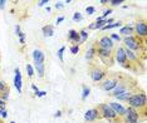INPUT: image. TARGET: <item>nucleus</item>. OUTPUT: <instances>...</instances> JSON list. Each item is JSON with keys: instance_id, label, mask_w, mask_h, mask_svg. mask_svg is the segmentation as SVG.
<instances>
[{"instance_id": "nucleus-40", "label": "nucleus", "mask_w": 147, "mask_h": 123, "mask_svg": "<svg viewBox=\"0 0 147 123\" xmlns=\"http://www.w3.org/2000/svg\"><path fill=\"white\" fill-rule=\"evenodd\" d=\"M63 20H64V16H59V18H57V24H61V23L63 22Z\"/></svg>"}, {"instance_id": "nucleus-12", "label": "nucleus", "mask_w": 147, "mask_h": 123, "mask_svg": "<svg viewBox=\"0 0 147 123\" xmlns=\"http://www.w3.org/2000/svg\"><path fill=\"white\" fill-rule=\"evenodd\" d=\"M15 72V77H14V85L16 88V91L22 94V87H23V81H22V73H20V69L19 68H15L14 69Z\"/></svg>"}, {"instance_id": "nucleus-41", "label": "nucleus", "mask_w": 147, "mask_h": 123, "mask_svg": "<svg viewBox=\"0 0 147 123\" xmlns=\"http://www.w3.org/2000/svg\"><path fill=\"white\" fill-rule=\"evenodd\" d=\"M18 36H19V39H25V33L20 32V33L18 34Z\"/></svg>"}, {"instance_id": "nucleus-32", "label": "nucleus", "mask_w": 147, "mask_h": 123, "mask_svg": "<svg viewBox=\"0 0 147 123\" xmlns=\"http://www.w3.org/2000/svg\"><path fill=\"white\" fill-rule=\"evenodd\" d=\"M54 8L57 9V10H62V9L64 8V3H62V1H57L55 4H54Z\"/></svg>"}, {"instance_id": "nucleus-28", "label": "nucleus", "mask_w": 147, "mask_h": 123, "mask_svg": "<svg viewBox=\"0 0 147 123\" xmlns=\"http://www.w3.org/2000/svg\"><path fill=\"white\" fill-rule=\"evenodd\" d=\"M6 91H9V87H8V84H6L5 82L0 81V93H3V92H6Z\"/></svg>"}, {"instance_id": "nucleus-16", "label": "nucleus", "mask_w": 147, "mask_h": 123, "mask_svg": "<svg viewBox=\"0 0 147 123\" xmlns=\"http://www.w3.org/2000/svg\"><path fill=\"white\" fill-rule=\"evenodd\" d=\"M42 32H43V35H44L45 38H48V36H53V34H54V28H53V25L48 24V25L43 26Z\"/></svg>"}, {"instance_id": "nucleus-14", "label": "nucleus", "mask_w": 147, "mask_h": 123, "mask_svg": "<svg viewBox=\"0 0 147 123\" xmlns=\"http://www.w3.org/2000/svg\"><path fill=\"white\" fill-rule=\"evenodd\" d=\"M68 40L73 43V45H79V32L71 29L68 32Z\"/></svg>"}, {"instance_id": "nucleus-31", "label": "nucleus", "mask_w": 147, "mask_h": 123, "mask_svg": "<svg viewBox=\"0 0 147 123\" xmlns=\"http://www.w3.org/2000/svg\"><path fill=\"white\" fill-rule=\"evenodd\" d=\"M94 11H96V8H94V6H87V8H86V13H87L88 15L94 14Z\"/></svg>"}, {"instance_id": "nucleus-27", "label": "nucleus", "mask_w": 147, "mask_h": 123, "mask_svg": "<svg viewBox=\"0 0 147 123\" xmlns=\"http://www.w3.org/2000/svg\"><path fill=\"white\" fill-rule=\"evenodd\" d=\"M69 50H71L72 54H78L79 50H81V48H79V45H71V48H69Z\"/></svg>"}, {"instance_id": "nucleus-36", "label": "nucleus", "mask_w": 147, "mask_h": 123, "mask_svg": "<svg viewBox=\"0 0 147 123\" xmlns=\"http://www.w3.org/2000/svg\"><path fill=\"white\" fill-rule=\"evenodd\" d=\"M48 0H40V1H38V6H40V8H42V6H44L45 4H48Z\"/></svg>"}, {"instance_id": "nucleus-24", "label": "nucleus", "mask_w": 147, "mask_h": 123, "mask_svg": "<svg viewBox=\"0 0 147 123\" xmlns=\"http://www.w3.org/2000/svg\"><path fill=\"white\" fill-rule=\"evenodd\" d=\"M109 38H111V40H112L113 43H116V42H121V40H122L121 35H119L118 33H113V34L109 35Z\"/></svg>"}, {"instance_id": "nucleus-10", "label": "nucleus", "mask_w": 147, "mask_h": 123, "mask_svg": "<svg viewBox=\"0 0 147 123\" xmlns=\"http://www.w3.org/2000/svg\"><path fill=\"white\" fill-rule=\"evenodd\" d=\"M101 114H99L98 109L97 108H92V109H88L86 113H84V121L87 123H93L96 122L97 119H101Z\"/></svg>"}, {"instance_id": "nucleus-11", "label": "nucleus", "mask_w": 147, "mask_h": 123, "mask_svg": "<svg viewBox=\"0 0 147 123\" xmlns=\"http://www.w3.org/2000/svg\"><path fill=\"white\" fill-rule=\"evenodd\" d=\"M109 104V107L112 108V111L117 114V117L118 118H123V116L126 114V107L123 104H121V103H118V102H111V103H108Z\"/></svg>"}, {"instance_id": "nucleus-3", "label": "nucleus", "mask_w": 147, "mask_h": 123, "mask_svg": "<svg viewBox=\"0 0 147 123\" xmlns=\"http://www.w3.org/2000/svg\"><path fill=\"white\" fill-rule=\"evenodd\" d=\"M98 112L101 114L102 118H106L108 122H112V123H121V118L117 117V114L112 111V108L109 107V104L107 103H101L98 106Z\"/></svg>"}, {"instance_id": "nucleus-21", "label": "nucleus", "mask_w": 147, "mask_h": 123, "mask_svg": "<svg viewBox=\"0 0 147 123\" xmlns=\"http://www.w3.org/2000/svg\"><path fill=\"white\" fill-rule=\"evenodd\" d=\"M122 24H123V23L121 20H118V22L112 23V24H108V25L103 26L101 30H111V29H113V28H119V26H122Z\"/></svg>"}, {"instance_id": "nucleus-30", "label": "nucleus", "mask_w": 147, "mask_h": 123, "mask_svg": "<svg viewBox=\"0 0 147 123\" xmlns=\"http://www.w3.org/2000/svg\"><path fill=\"white\" fill-rule=\"evenodd\" d=\"M0 99H1V101H4V102L8 101V99H9V91L0 93Z\"/></svg>"}, {"instance_id": "nucleus-46", "label": "nucleus", "mask_w": 147, "mask_h": 123, "mask_svg": "<svg viewBox=\"0 0 147 123\" xmlns=\"http://www.w3.org/2000/svg\"><path fill=\"white\" fill-rule=\"evenodd\" d=\"M10 123H15V122H14V121H11V122H10Z\"/></svg>"}, {"instance_id": "nucleus-37", "label": "nucleus", "mask_w": 147, "mask_h": 123, "mask_svg": "<svg viewBox=\"0 0 147 123\" xmlns=\"http://www.w3.org/2000/svg\"><path fill=\"white\" fill-rule=\"evenodd\" d=\"M0 109H6V102L0 99Z\"/></svg>"}, {"instance_id": "nucleus-25", "label": "nucleus", "mask_w": 147, "mask_h": 123, "mask_svg": "<svg viewBox=\"0 0 147 123\" xmlns=\"http://www.w3.org/2000/svg\"><path fill=\"white\" fill-rule=\"evenodd\" d=\"M125 3V0H109L108 4L111 6H119L121 4H123Z\"/></svg>"}, {"instance_id": "nucleus-33", "label": "nucleus", "mask_w": 147, "mask_h": 123, "mask_svg": "<svg viewBox=\"0 0 147 123\" xmlns=\"http://www.w3.org/2000/svg\"><path fill=\"white\" fill-rule=\"evenodd\" d=\"M111 13H112V8H108V9H106V10L103 11V14L101 15V18H102V19H106L107 16H108V14H111Z\"/></svg>"}, {"instance_id": "nucleus-5", "label": "nucleus", "mask_w": 147, "mask_h": 123, "mask_svg": "<svg viewBox=\"0 0 147 123\" xmlns=\"http://www.w3.org/2000/svg\"><path fill=\"white\" fill-rule=\"evenodd\" d=\"M96 56H98V59L106 67H112L115 64V56H113V53L111 50H106V49L96 46Z\"/></svg>"}, {"instance_id": "nucleus-2", "label": "nucleus", "mask_w": 147, "mask_h": 123, "mask_svg": "<svg viewBox=\"0 0 147 123\" xmlns=\"http://www.w3.org/2000/svg\"><path fill=\"white\" fill-rule=\"evenodd\" d=\"M119 74H121V73H113L112 75H108V78H107V79L102 81L101 84H99V87H101L102 91L112 92L113 89L118 85V83L123 79V77H122V75H119Z\"/></svg>"}, {"instance_id": "nucleus-23", "label": "nucleus", "mask_w": 147, "mask_h": 123, "mask_svg": "<svg viewBox=\"0 0 147 123\" xmlns=\"http://www.w3.org/2000/svg\"><path fill=\"white\" fill-rule=\"evenodd\" d=\"M26 73H28V77L29 78H33L34 77V68H33L32 64H26Z\"/></svg>"}, {"instance_id": "nucleus-9", "label": "nucleus", "mask_w": 147, "mask_h": 123, "mask_svg": "<svg viewBox=\"0 0 147 123\" xmlns=\"http://www.w3.org/2000/svg\"><path fill=\"white\" fill-rule=\"evenodd\" d=\"M97 48H102V49H106V50H113L115 49V43L111 40V38H109L108 35H102L101 38L98 39V42H97L96 44Z\"/></svg>"}, {"instance_id": "nucleus-45", "label": "nucleus", "mask_w": 147, "mask_h": 123, "mask_svg": "<svg viewBox=\"0 0 147 123\" xmlns=\"http://www.w3.org/2000/svg\"><path fill=\"white\" fill-rule=\"evenodd\" d=\"M20 40V44H25V39H19Z\"/></svg>"}, {"instance_id": "nucleus-44", "label": "nucleus", "mask_w": 147, "mask_h": 123, "mask_svg": "<svg viewBox=\"0 0 147 123\" xmlns=\"http://www.w3.org/2000/svg\"><path fill=\"white\" fill-rule=\"evenodd\" d=\"M32 88H33V89H34V91H35V92H36V91H39V89H38V87H36V85H35V84H32Z\"/></svg>"}, {"instance_id": "nucleus-34", "label": "nucleus", "mask_w": 147, "mask_h": 123, "mask_svg": "<svg viewBox=\"0 0 147 123\" xmlns=\"http://www.w3.org/2000/svg\"><path fill=\"white\" fill-rule=\"evenodd\" d=\"M35 97H38V98H42V97H44V95L47 94V92L45 91H36L35 93Z\"/></svg>"}, {"instance_id": "nucleus-15", "label": "nucleus", "mask_w": 147, "mask_h": 123, "mask_svg": "<svg viewBox=\"0 0 147 123\" xmlns=\"http://www.w3.org/2000/svg\"><path fill=\"white\" fill-rule=\"evenodd\" d=\"M123 35V36H131L133 35V26L131 25H125L119 29V35Z\"/></svg>"}, {"instance_id": "nucleus-7", "label": "nucleus", "mask_w": 147, "mask_h": 123, "mask_svg": "<svg viewBox=\"0 0 147 123\" xmlns=\"http://www.w3.org/2000/svg\"><path fill=\"white\" fill-rule=\"evenodd\" d=\"M107 74H108V73H107L106 69L98 67V65H93L92 69L89 71L91 79L93 82H96V83H101L102 81H105L106 77H107Z\"/></svg>"}, {"instance_id": "nucleus-39", "label": "nucleus", "mask_w": 147, "mask_h": 123, "mask_svg": "<svg viewBox=\"0 0 147 123\" xmlns=\"http://www.w3.org/2000/svg\"><path fill=\"white\" fill-rule=\"evenodd\" d=\"M19 33H20V25H19V24H16V25H15V34L18 35Z\"/></svg>"}, {"instance_id": "nucleus-17", "label": "nucleus", "mask_w": 147, "mask_h": 123, "mask_svg": "<svg viewBox=\"0 0 147 123\" xmlns=\"http://www.w3.org/2000/svg\"><path fill=\"white\" fill-rule=\"evenodd\" d=\"M35 65V71L38 73V77L43 79L45 75V64L44 63H42V64H34Z\"/></svg>"}, {"instance_id": "nucleus-8", "label": "nucleus", "mask_w": 147, "mask_h": 123, "mask_svg": "<svg viewBox=\"0 0 147 123\" xmlns=\"http://www.w3.org/2000/svg\"><path fill=\"white\" fill-rule=\"evenodd\" d=\"M133 33L136 34L137 38L146 39L147 36V24L145 20H138L133 26Z\"/></svg>"}, {"instance_id": "nucleus-29", "label": "nucleus", "mask_w": 147, "mask_h": 123, "mask_svg": "<svg viewBox=\"0 0 147 123\" xmlns=\"http://www.w3.org/2000/svg\"><path fill=\"white\" fill-rule=\"evenodd\" d=\"M83 19V16H82V14L81 13H74V14H73V22H81Z\"/></svg>"}, {"instance_id": "nucleus-43", "label": "nucleus", "mask_w": 147, "mask_h": 123, "mask_svg": "<svg viewBox=\"0 0 147 123\" xmlns=\"http://www.w3.org/2000/svg\"><path fill=\"white\" fill-rule=\"evenodd\" d=\"M99 4H102V5L108 4V0H101V1H99Z\"/></svg>"}, {"instance_id": "nucleus-4", "label": "nucleus", "mask_w": 147, "mask_h": 123, "mask_svg": "<svg viewBox=\"0 0 147 123\" xmlns=\"http://www.w3.org/2000/svg\"><path fill=\"white\" fill-rule=\"evenodd\" d=\"M145 119V116L137 109H133L131 107L126 108V114L121 119V123H141Z\"/></svg>"}, {"instance_id": "nucleus-42", "label": "nucleus", "mask_w": 147, "mask_h": 123, "mask_svg": "<svg viewBox=\"0 0 147 123\" xmlns=\"http://www.w3.org/2000/svg\"><path fill=\"white\" fill-rule=\"evenodd\" d=\"M61 116H62V112H61V111H57V112H55V114H54V117H55V118H58V117H61Z\"/></svg>"}, {"instance_id": "nucleus-35", "label": "nucleus", "mask_w": 147, "mask_h": 123, "mask_svg": "<svg viewBox=\"0 0 147 123\" xmlns=\"http://www.w3.org/2000/svg\"><path fill=\"white\" fill-rule=\"evenodd\" d=\"M0 117L1 118L8 117V111H6V109H0Z\"/></svg>"}, {"instance_id": "nucleus-6", "label": "nucleus", "mask_w": 147, "mask_h": 123, "mask_svg": "<svg viewBox=\"0 0 147 123\" xmlns=\"http://www.w3.org/2000/svg\"><path fill=\"white\" fill-rule=\"evenodd\" d=\"M113 56H115V60L118 63L121 67L126 68V69H129V71H131V65H129L128 60H127V56H126L125 48H123V46H118V48L116 49V52H115V54H113Z\"/></svg>"}, {"instance_id": "nucleus-26", "label": "nucleus", "mask_w": 147, "mask_h": 123, "mask_svg": "<svg viewBox=\"0 0 147 123\" xmlns=\"http://www.w3.org/2000/svg\"><path fill=\"white\" fill-rule=\"evenodd\" d=\"M64 50H65V46H61V48H59V50L57 52V55H58V58H59V60H61V62L64 60V59H63V53H64Z\"/></svg>"}, {"instance_id": "nucleus-13", "label": "nucleus", "mask_w": 147, "mask_h": 123, "mask_svg": "<svg viewBox=\"0 0 147 123\" xmlns=\"http://www.w3.org/2000/svg\"><path fill=\"white\" fill-rule=\"evenodd\" d=\"M33 60H34V64H42L45 60V54L40 49H34L33 50Z\"/></svg>"}, {"instance_id": "nucleus-22", "label": "nucleus", "mask_w": 147, "mask_h": 123, "mask_svg": "<svg viewBox=\"0 0 147 123\" xmlns=\"http://www.w3.org/2000/svg\"><path fill=\"white\" fill-rule=\"evenodd\" d=\"M89 93H91V88L87 87V85H83V91H82V101H86L88 98Z\"/></svg>"}, {"instance_id": "nucleus-1", "label": "nucleus", "mask_w": 147, "mask_h": 123, "mask_svg": "<svg viewBox=\"0 0 147 123\" xmlns=\"http://www.w3.org/2000/svg\"><path fill=\"white\" fill-rule=\"evenodd\" d=\"M128 107L137 109L143 116H146V94L145 92H133L129 99L127 101Z\"/></svg>"}, {"instance_id": "nucleus-19", "label": "nucleus", "mask_w": 147, "mask_h": 123, "mask_svg": "<svg viewBox=\"0 0 147 123\" xmlns=\"http://www.w3.org/2000/svg\"><path fill=\"white\" fill-rule=\"evenodd\" d=\"M94 56H96V45H92L91 48L86 52V59L87 60H92Z\"/></svg>"}, {"instance_id": "nucleus-20", "label": "nucleus", "mask_w": 147, "mask_h": 123, "mask_svg": "<svg viewBox=\"0 0 147 123\" xmlns=\"http://www.w3.org/2000/svg\"><path fill=\"white\" fill-rule=\"evenodd\" d=\"M87 39H88V30H87V28H84L79 32V44H83Z\"/></svg>"}, {"instance_id": "nucleus-18", "label": "nucleus", "mask_w": 147, "mask_h": 123, "mask_svg": "<svg viewBox=\"0 0 147 123\" xmlns=\"http://www.w3.org/2000/svg\"><path fill=\"white\" fill-rule=\"evenodd\" d=\"M135 92V91H128V92H125V93H122L121 95H118V97H116V99L118 101V103L119 102H126L127 103V101L129 99V97L132 95V93Z\"/></svg>"}, {"instance_id": "nucleus-38", "label": "nucleus", "mask_w": 147, "mask_h": 123, "mask_svg": "<svg viewBox=\"0 0 147 123\" xmlns=\"http://www.w3.org/2000/svg\"><path fill=\"white\" fill-rule=\"evenodd\" d=\"M6 3H8V1H5V0H0V9H1V10L5 8V4H6Z\"/></svg>"}]
</instances>
